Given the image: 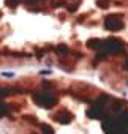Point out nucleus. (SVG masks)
<instances>
[]
</instances>
